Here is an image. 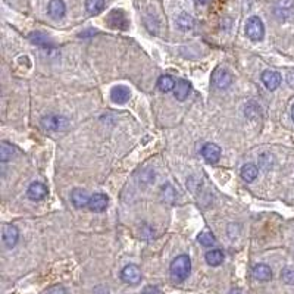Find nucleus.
Here are the masks:
<instances>
[{
	"mask_svg": "<svg viewBox=\"0 0 294 294\" xmlns=\"http://www.w3.org/2000/svg\"><path fill=\"white\" fill-rule=\"evenodd\" d=\"M190 271H191V260L187 255H180L177 256L172 263H171V268H169V272H171V278L175 281V282H183L188 278L190 275Z\"/></svg>",
	"mask_w": 294,
	"mask_h": 294,
	"instance_id": "obj_1",
	"label": "nucleus"
},
{
	"mask_svg": "<svg viewBox=\"0 0 294 294\" xmlns=\"http://www.w3.org/2000/svg\"><path fill=\"white\" fill-rule=\"evenodd\" d=\"M246 34L253 41H260L265 36V27L259 17H250L246 22Z\"/></svg>",
	"mask_w": 294,
	"mask_h": 294,
	"instance_id": "obj_2",
	"label": "nucleus"
},
{
	"mask_svg": "<svg viewBox=\"0 0 294 294\" xmlns=\"http://www.w3.org/2000/svg\"><path fill=\"white\" fill-rule=\"evenodd\" d=\"M212 84L219 90H225L233 84V75L230 74L228 69L219 66L212 74Z\"/></svg>",
	"mask_w": 294,
	"mask_h": 294,
	"instance_id": "obj_3",
	"label": "nucleus"
},
{
	"mask_svg": "<svg viewBox=\"0 0 294 294\" xmlns=\"http://www.w3.org/2000/svg\"><path fill=\"white\" fill-rule=\"evenodd\" d=\"M41 125L47 131H63L68 128V119L55 113H49L41 119Z\"/></svg>",
	"mask_w": 294,
	"mask_h": 294,
	"instance_id": "obj_4",
	"label": "nucleus"
},
{
	"mask_svg": "<svg viewBox=\"0 0 294 294\" xmlns=\"http://www.w3.org/2000/svg\"><path fill=\"white\" fill-rule=\"evenodd\" d=\"M106 22L110 28H115V30H127L129 27V22L125 17V14L122 11H112L108 18H106Z\"/></svg>",
	"mask_w": 294,
	"mask_h": 294,
	"instance_id": "obj_5",
	"label": "nucleus"
},
{
	"mask_svg": "<svg viewBox=\"0 0 294 294\" xmlns=\"http://www.w3.org/2000/svg\"><path fill=\"white\" fill-rule=\"evenodd\" d=\"M121 279L127 284L135 285L141 281V271L135 265H127L121 271Z\"/></svg>",
	"mask_w": 294,
	"mask_h": 294,
	"instance_id": "obj_6",
	"label": "nucleus"
},
{
	"mask_svg": "<svg viewBox=\"0 0 294 294\" xmlns=\"http://www.w3.org/2000/svg\"><path fill=\"white\" fill-rule=\"evenodd\" d=\"M202 155H203V158L206 159V162H209V164H216V162L220 159V155H222V150H220V147H219L218 144L207 143V144L203 146Z\"/></svg>",
	"mask_w": 294,
	"mask_h": 294,
	"instance_id": "obj_7",
	"label": "nucleus"
},
{
	"mask_svg": "<svg viewBox=\"0 0 294 294\" xmlns=\"http://www.w3.org/2000/svg\"><path fill=\"white\" fill-rule=\"evenodd\" d=\"M281 81H282L281 74L276 72V71L268 69V71H265V72L262 74V83H263V84L266 86V89L271 90V92H272V90H276V89L279 87Z\"/></svg>",
	"mask_w": 294,
	"mask_h": 294,
	"instance_id": "obj_8",
	"label": "nucleus"
},
{
	"mask_svg": "<svg viewBox=\"0 0 294 294\" xmlns=\"http://www.w3.org/2000/svg\"><path fill=\"white\" fill-rule=\"evenodd\" d=\"M27 196L30 200H34V202L43 200L47 196V187L40 181H34L30 184V187L27 190Z\"/></svg>",
	"mask_w": 294,
	"mask_h": 294,
	"instance_id": "obj_9",
	"label": "nucleus"
},
{
	"mask_svg": "<svg viewBox=\"0 0 294 294\" xmlns=\"http://www.w3.org/2000/svg\"><path fill=\"white\" fill-rule=\"evenodd\" d=\"M131 97V92L127 86H115L110 90V99L113 103L116 105H124L129 100Z\"/></svg>",
	"mask_w": 294,
	"mask_h": 294,
	"instance_id": "obj_10",
	"label": "nucleus"
},
{
	"mask_svg": "<svg viewBox=\"0 0 294 294\" xmlns=\"http://www.w3.org/2000/svg\"><path fill=\"white\" fill-rule=\"evenodd\" d=\"M108 202H109V199H108L106 194H103V193H94L90 197V202H89L87 207L92 212H103L108 207Z\"/></svg>",
	"mask_w": 294,
	"mask_h": 294,
	"instance_id": "obj_11",
	"label": "nucleus"
},
{
	"mask_svg": "<svg viewBox=\"0 0 294 294\" xmlns=\"http://www.w3.org/2000/svg\"><path fill=\"white\" fill-rule=\"evenodd\" d=\"M2 236H3V243L8 249H12L17 246L18 243V239H19V231L17 227L14 225H5L3 227V231H2Z\"/></svg>",
	"mask_w": 294,
	"mask_h": 294,
	"instance_id": "obj_12",
	"label": "nucleus"
},
{
	"mask_svg": "<svg viewBox=\"0 0 294 294\" xmlns=\"http://www.w3.org/2000/svg\"><path fill=\"white\" fill-rule=\"evenodd\" d=\"M66 12V6L63 3V0H50L49 3V15L52 19H62Z\"/></svg>",
	"mask_w": 294,
	"mask_h": 294,
	"instance_id": "obj_13",
	"label": "nucleus"
},
{
	"mask_svg": "<svg viewBox=\"0 0 294 294\" xmlns=\"http://www.w3.org/2000/svg\"><path fill=\"white\" fill-rule=\"evenodd\" d=\"M252 275H253L255 279L265 282V281H269V279L272 278V271H271V268H269L268 265H265V263H257V265L253 268Z\"/></svg>",
	"mask_w": 294,
	"mask_h": 294,
	"instance_id": "obj_14",
	"label": "nucleus"
},
{
	"mask_svg": "<svg viewBox=\"0 0 294 294\" xmlns=\"http://www.w3.org/2000/svg\"><path fill=\"white\" fill-rule=\"evenodd\" d=\"M190 92H191V84H190L188 81H185V80L177 81L175 89H174V94H175L177 100H180V102L185 100V99L188 97Z\"/></svg>",
	"mask_w": 294,
	"mask_h": 294,
	"instance_id": "obj_15",
	"label": "nucleus"
},
{
	"mask_svg": "<svg viewBox=\"0 0 294 294\" xmlns=\"http://www.w3.org/2000/svg\"><path fill=\"white\" fill-rule=\"evenodd\" d=\"M90 197H92V196H89L84 190H80V188L74 190L72 194H71V199H72L74 206L78 207V209H80V207H84V206H89Z\"/></svg>",
	"mask_w": 294,
	"mask_h": 294,
	"instance_id": "obj_16",
	"label": "nucleus"
},
{
	"mask_svg": "<svg viewBox=\"0 0 294 294\" xmlns=\"http://www.w3.org/2000/svg\"><path fill=\"white\" fill-rule=\"evenodd\" d=\"M224 257H225V256H224V252L219 250V249L209 250V252L206 253V256H204L207 265H210V266H219L220 263L224 262Z\"/></svg>",
	"mask_w": 294,
	"mask_h": 294,
	"instance_id": "obj_17",
	"label": "nucleus"
},
{
	"mask_svg": "<svg viewBox=\"0 0 294 294\" xmlns=\"http://www.w3.org/2000/svg\"><path fill=\"white\" fill-rule=\"evenodd\" d=\"M30 41H31L33 44H36V46H40V47H53L52 40H50L46 34L38 33V31L30 34Z\"/></svg>",
	"mask_w": 294,
	"mask_h": 294,
	"instance_id": "obj_18",
	"label": "nucleus"
},
{
	"mask_svg": "<svg viewBox=\"0 0 294 294\" xmlns=\"http://www.w3.org/2000/svg\"><path fill=\"white\" fill-rule=\"evenodd\" d=\"M259 175V168L255 165V164H246L243 168H241V177L244 181L247 183H252L257 178Z\"/></svg>",
	"mask_w": 294,
	"mask_h": 294,
	"instance_id": "obj_19",
	"label": "nucleus"
},
{
	"mask_svg": "<svg viewBox=\"0 0 294 294\" xmlns=\"http://www.w3.org/2000/svg\"><path fill=\"white\" fill-rule=\"evenodd\" d=\"M105 9V0H86V11L90 15H99Z\"/></svg>",
	"mask_w": 294,
	"mask_h": 294,
	"instance_id": "obj_20",
	"label": "nucleus"
},
{
	"mask_svg": "<svg viewBox=\"0 0 294 294\" xmlns=\"http://www.w3.org/2000/svg\"><path fill=\"white\" fill-rule=\"evenodd\" d=\"M175 80L171 77V75H162V77H159V80H158V89L161 90V92H164V93H169L171 90H174L175 89Z\"/></svg>",
	"mask_w": 294,
	"mask_h": 294,
	"instance_id": "obj_21",
	"label": "nucleus"
},
{
	"mask_svg": "<svg viewBox=\"0 0 294 294\" xmlns=\"http://www.w3.org/2000/svg\"><path fill=\"white\" fill-rule=\"evenodd\" d=\"M197 241H199L202 246H204V247H212V246L215 244V237H213L212 233L203 231V233H200V234L197 236Z\"/></svg>",
	"mask_w": 294,
	"mask_h": 294,
	"instance_id": "obj_22",
	"label": "nucleus"
},
{
	"mask_svg": "<svg viewBox=\"0 0 294 294\" xmlns=\"http://www.w3.org/2000/svg\"><path fill=\"white\" fill-rule=\"evenodd\" d=\"M12 155H14V147L8 143H2V146H0V159H2V162L9 161Z\"/></svg>",
	"mask_w": 294,
	"mask_h": 294,
	"instance_id": "obj_23",
	"label": "nucleus"
},
{
	"mask_svg": "<svg viewBox=\"0 0 294 294\" xmlns=\"http://www.w3.org/2000/svg\"><path fill=\"white\" fill-rule=\"evenodd\" d=\"M177 22H178L180 28H183V30H190V28L193 27V18L188 17L187 14H181V15L178 17Z\"/></svg>",
	"mask_w": 294,
	"mask_h": 294,
	"instance_id": "obj_24",
	"label": "nucleus"
},
{
	"mask_svg": "<svg viewBox=\"0 0 294 294\" xmlns=\"http://www.w3.org/2000/svg\"><path fill=\"white\" fill-rule=\"evenodd\" d=\"M281 278L285 284H294V269L293 268H285L281 274Z\"/></svg>",
	"mask_w": 294,
	"mask_h": 294,
	"instance_id": "obj_25",
	"label": "nucleus"
},
{
	"mask_svg": "<svg viewBox=\"0 0 294 294\" xmlns=\"http://www.w3.org/2000/svg\"><path fill=\"white\" fill-rule=\"evenodd\" d=\"M143 294H161V293L156 287H147V288H144Z\"/></svg>",
	"mask_w": 294,
	"mask_h": 294,
	"instance_id": "obj_26",
	"label": "nucleus"
},
{
	"mask_svg": "<svg viewBox=\"0 0 294 294\" xmlns=\"http://www.w3.org/2000/svg\"><path fill=\"white\" fill-rule=\"evenodd\" d=\"M49 294H65V290H63L62 287H55V288L50 290Z\"/></svg>",
	"mask_w": 294,
	"mask_h": 294,
	"instance_id": "obj_27",
	"label": "nucleus"
},
{
	"mask_svg": "<svg viewBox=\"0 0 294 294\" xmlns=\"http://www.w3.org/2000/svg\"><path fill=\"white\" fill-rule=\"evenodd\" d=\"M194 2L197 3V5H200V6H204V5H207L210 0H194Z\"/></svg>",
	"mask_w": 294,
	"mask_h": 294,
	"instance_id": "obj_28",
	"label": "nucleus"
},
{
	"mask_svg": "<svg viewBox=\"0 0 294 294\" xmlns=\"http://www.w3.org/2000/svg\"><path fill=\"white\" fill-rule=\"evenodd\" d=\"M291 118H293V121H294V105H293V109H291Z\"/></svg>",
	"mask_w": 294,
	"mask_h": 294,
	"instance_id": "obj_29",
	"label": "nucleus"
}]
</instances>
